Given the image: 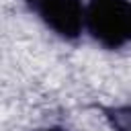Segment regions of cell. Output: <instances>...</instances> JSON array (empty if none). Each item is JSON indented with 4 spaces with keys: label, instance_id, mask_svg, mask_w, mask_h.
I'll return each mask as SVG.
<instances>
[{
    "label": "cell",
    "instance_id": "1",
    "mask_svg": "<svg viewBox=\"0 0 131 131\" xmlns=\"http://www.w3.org/2000/svg\"><path fill=\"white\" fill-rule=\"evenodd\" d=\"M84 29L106 51L131 45V0H88Z\"/></svg>",
    "mask_w": 131,
    "mask_h": 131
},
{
    "label": "cell",
    "instance_id": "2",
    "mask_svg": "<svg viewBox=\"0 0 131 131\" xmlns=\"http://www.w3.org/2000/svg\"><path fill=\"white\" fill-rule=\"evenodd\" d=\"M27 10L61 41H78L86 33L84 0H25Z\"/></svg>",
    "mask_w": 131,
    "mask_h": 131
},
{
    "label": "cell",
    "instance_id": "3",
    "mask_svg": "<svg viewBox=\"0 0 131 131\" xmlns=\"http://www.w3.org/2000/svg\"><path fill=\"white\" fill-rule=\"evenodd\" d=\"M102 117L111 131H131V102L102 106Z\"/></svg>",
    "mask_w": 131,
    "mask_h": 131
},
{
    "label": "cell",
    "instance_id": "4",
    "mask_svg": "<svg viewBox=\"0 0 131 131\" xmlns=\"http://www.w3.org/2000/svg\"><path fill=\"white\" fill-rule=\"evenodd\" d=\"M39 131H70V129L59 127V125H51V127H43V129H39Z\"/></svg>",
    "mask_w": 131,
    "mask_h": 131
}]
</instances>
